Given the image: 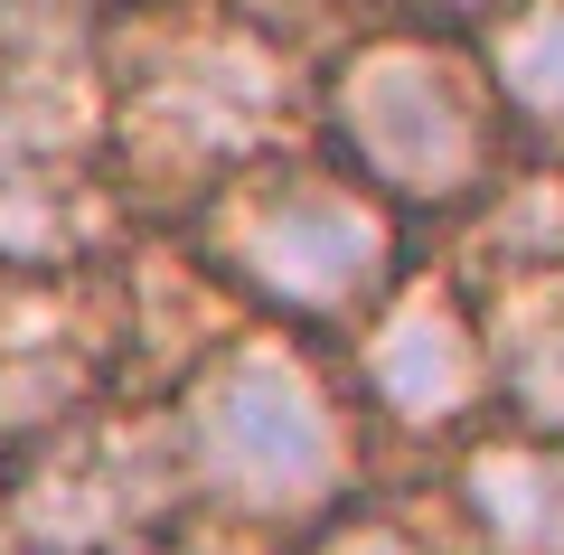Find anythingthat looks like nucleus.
Instances as JSON below:
<instances>
[{"label":"nucleus","instance_id":"nucleus-1","mask_svg":"<svg viewBox=\"0 0 564 555\" xmlns=\"http://www.w3.org/2000/svg\"><path fill=\"white\" fill-rule=\"evenodd\" d=\"M292 104V57L263 20L217 0L198 10H141L132 57L113 76V151L122 179L170 199H217L226 179L263 170Z\"/></svg>","mask_w":564,"mask_h":555},{"label":"nucleus","instance_id":"nucleus-2","mask_svg":"<svg viewBox=\"0 0 564 555\" xmlns=\"http://www.w3.org/2000/svg\"><path fill=\"white\" fill-rule=\"evenodd\" d=\"M329 141H339L348 179L367 199L433 207V217H480L508 189V114L489 95V66L462 57V47L423 39V29H386V39H358L339 66H329Z\"/></svg>","mask_w":564,"mask_h":555},{"label":"nucleus","instance_id":"nucleus-3","mask_svg":"<svg viewBox=\"0 0 564 555\" xmlns=\"http://www.w3.org/2000/svg\"><path fill=\"white\" fill-rule=\"evenodd\" d=\"M170 434H180L188 490L226 517L321 527L329 509H348V415L321 386V367L273 330L188 357Z\"/></svg>","mask_w":564,"mask_h":555},{"label":"nucleus","instance_id":"nucleus-4","mask_svg":"<svg viewBox=\"0 0 564 555\" xmlns=\"http://www.w3.org/2000/svg\"><path fill=\"white\" fill-rule=\"evenodd\" d=\"M198 255L217 264V282H236L254 311L292 320V330H348V320L367 330L404 282L395 207L329 170L226 179L198 217Z\"/></svg>","mask_w":564,"mask_h":555},{"label":"nucleus","instance_id":"nucleus-5","mask_svg":"<svg viewBox=\"0 0 564 555\" xmlns=\"http://www.w3.org/2000/svg\"><path fill=\"white\" fill-rule=\"evenodd\" d=\"M188 461L180 434H141L113 405L85 415L76 434L39 442V452L0 461V509L29 555H141L188 517Z\"/></svg>","mask_w":564,"mask_h":555},{"label":"nucleus","instance_id":"nucleus-6","mask_svg":"<svg viewBox=\"0 0 564 555\" xmlns=\"http://www.w3.org/2000/svg\"><path fill=\"white\" fill-rule=\"evenodd\" d=\"M113 396V320L66 274L0 264V461L76 434Z\"/></svg>","mask_w":564,"mask_h":555},{"label":"nucleus","instance_id":"nucleus-7","mask_svg":"<svg viewBox=\"0 0 564 555\" xmlns=\"http://www.w3.org/2000/svg\"><path fill=\"white\" fill-rule=\"evenodd\" d=\"M358 386L386 424L404 434H462L489 396H499V357H489V320L452 282H395L386 311L358 339Z\"/></svg>","mask_w":564,"mask_h":555},{"label":"nucleus","instance_id":"nucleus-8","mask_svg":"<svg viewBox=\"0 0 564 555\" xmlns=\"http://www.w3.org/2000/svg\"><path fill=\"white\" fill-rule=\"evenodd\" d=\"M95 151L104 132L85 114H66L57 85L0 95V264L10 274H66L85 255Z\"/></svg>","mask_w":564,"mask_h":555},{"label":"nucleus","instance_id":"nucleus-9","mask_svg":"<svg viewBox=\"0 0 564 555\" xmlns=\"http://www.w3.org/2000/svg\"><path fill=\"white\" fill-rule=\"evenodd\" d=\"M462 527L480 555H564V442L489 434L462 452Z\"/></svg>","mask_w":564,"mask_h":555},{"label":"nucleus","instance_id":"nucleus-10","mask_svg":"<svg viewBox=\"0 0 564 555\" xmlns=\"http://www.w3.org/2000/svg\"><path fill=\"white\" fill-rule=\"evenodd\" d=\"M480 66L508 132L564 141V0H508L480 29Z\"/></svg>","mask_w":564,"mask_h":555},{"label":"nucleus","instance_id":"nucleus-11","mask_svg":"<svg viewBox=\"0 0 564 555\" xmlns=\"http://www.w3.org/2000/svg\"><path fill=\"white\" fill-rule=\"evenodd\" d=\"M489 357H499V405L518 434L564 442V274L545 282L536 311H518V330H489Z\"/></svg>","mask_w":564,"mask_h":555},{"label":"nucleus","instance_id":"nucleus-12","mask_svg":"<svg viewBox=\"0 0 564 555\" xmlns=\"http://www.w3.org/2000/svg\"><path fill=\"white\" fill-rule=\"evenodd\" d=\"M302 555H452V546L404 509H329Z\"/></svg>","mask_w":564,"mask_h":555},{"label":"nucleus","instance_id":"nucleus-13","mask_svg":"<svg viewBox=\"0 0 564 555\" xmlns=\"http://www.w3.org/2000/svg\"><path fill=\"white\" fill-rule=\"evenodd\" d=\"M404 10H423V20H499V10H508V0H404Z\"/></svg>","mask_w":564,"mask_h":555}]
</instances>
